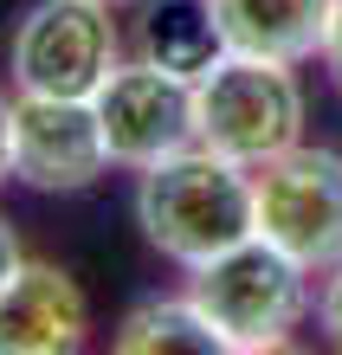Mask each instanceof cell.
Listing matches in <instances>:
<instances>
[{"label":"cell","mask_w":342,"mask_h":355,"mask_svg":"<svg viewBox=\"0 0 342 355\" xmlns=\"http://www.w3.org/2000/svg\"><path fill=\"white\" fill-rule=\"evenodd\" d=\"M142 52L155 65L181 71V78H200L226 58V39H220V19H213V0H148V19H142Z\"/></svg>","instance_id":"10"},{"label":"cell","mask_w":342,"mask_h":355,"mask_svg":"<svg viewBox=\"0 0 342 355\" xmlns=\"http://www.w3.org/2000/svg\"><path fill=\"white\" fill-rule=\"evenodd\" d=\"M310 278L316 271H304L291 252L252 233L187 271V297L200 304L226 355H265V349H284L291 329L310 317Z\"/></svg>","instance_id":"2"},{"label":"cell","mask_w":342,"mask_h":355,"mask_svg":"<svg viewBox=\"0 0 342 355\" xmlns=\"http://www.w3.org/2000/svg\"><path fill=\"white\" fill-rule=\"evenodd\" d=\"M323 65H330V85L342 91V0H336V13H330V33H323Z\"/></svg>","instance_id":"13"},{"label":"cell","mask_w":342,"mask_h":355,"mask_svg":"<svg viewBox=\"0 0 342 355\" xmlns=\"http://www.w3.org/2000/svg\"><path fill=\"white\" fill-rule=\"evenodd\" d=\"M330 13L336 0H213L226 52H259V58H284V65H304L323 52Z\"/></svg>","instance_id":"9"},{"label":"cell","mask_w":342,"mask_h":355,"mask_svg":"<svg viewBox=\"0 0 342 355\" xmlns=\"http://www.w3.org/2000/svg\"><path fill=\"white\" fill-rule=\"evenodd\" d=\"M252 233L291 252L304 271L342 265V155L336 149H277L252 168Z\"/></svg>","instance_id":"4"},{"label":"cell","mask_w":342,"mask_h":355,"mask_svg":"<svg viewBox=\"0 0 342 355\" xmlns=\"http://www.w3.org/2000/svg\"><path fill=\"white\" fill-rule=\"evenodd\" d=\"M103 7H130V0H103Z\"/></svg>","instance_id":"16"},{"label":"cell","mask_w":342,"mask_h":355,"mask_svg":"<svg viewBox=\"0 0 342 355\" xmlns=\"http://www.w3.org/2000/svg\"><path fill=\"white\" fill-rule=\"evenodd\" d=\"M316 329H323V343L342 349V265H330L323 291H316Z\"/></svg>","instance_id":"12"},{"label":"cell","mask_w":342,"mask_h":355,"mask_svg":"<svg viewBox=\"0 0 342 355\" xmlns=\"http://www.w3.org/2000/svg\"><path fill=\"white\" fill-rule=\"evenodd\" d=\"M91 310L71 271L58 265H19L0 291V355H71L84 349Z\"/></svg>","instance_id":"8"},{"label":"cell","mask_w":342,"mask_h":355,"mask_svg":"<svg viewBox=\"0 0 342 355\" xmlns=\"http://www.w3.org/2000/svg\"><path fill=\"white\" fill-rule=\"evenodd\" d=\"M110 343L123 355H226L194 297H148V304H136L130 317L117 323Z\"/></svg>","instance_id":"11"},{"label":"cell","mask_w":342,"mask_h":355,"mask_svg":"<svg viewBox=\"0 0 342 355\" xmlns=\"http://www.w3.org/2000/svg\"><path fill=\"white\" fill-rule=\"evenodd\" d=\"M136 175H142L136 226L162 259L194 271L207 259H220L226 245L252 239V168L246 162L207 149V142H187V149L148 162Z\"/></svg>","instance_id":"1"},{"label":"cell","mask_w":342,"mask_h":355,"mask_svg":"<svg viewBox=\"0 0 342 355\" xmlns=\"http://www.w3.org/2000/svg\"><path fill=\"white\" fill-rule=\"evenodd\" d=\"M103 168H110V142L91 97H13V181L39 194H84Z\"/></svg>","instance_id":"7"},{"label":"cell","mask_w":342,"mask_h":355,"mask_svg":"<svg viewBox=\"0 0 342 355\" xmlns=\"http://www.w3.org/2000/svg\"><path fill=\"white\" fill-rule=\"evenodd\" d=\"M297 136H304L297 65L259 58V52H226L213 71L194 78V142L259 168L277 149H291Z\"/></svg>","instance_id":"3"},{"label":"cell","mask_w":342,"mask_h":355,"mask_svg":"<svg viewBox=\"0 0 342 355\" xmlns=\"http://www.w3.org/2000/svg\"><path fill=\"white\" fill-rule=\"evenodd\" d=\"M117 19L103 0H39L13 33V85L39 97H97L117 58Z\"/></svg>","instance_id":"5"},{"label":"cell","mask_w":342,"mask_h":355,"mask_svg":"<svg viewBox=\"0 0 342 355\" xmlns=\"http://www.w3.org/2000/svg\"><path fill=\"white\" fill-rule=\"evenodd\" d=\"M19 265H26V252H19V239H13V226L0 220V291H7V278H13Z\"/></svg>","instance_id":"15"},{"label":"cell","mask_w":342,"mask_h":355,"mask_svg":"<svg viewBox=\"0 0 342 355\" xmlns=\"http://www.w3.org/2000/svg\"><path fill=\"white\" fill-rule=\"evenodd\" d=\"M91 103L103 123V142H110V162H123V168H148V162L194 142V78L168 71L155 58L117 65Z\"/></svg>","instance_id":"6"},{"label":"cell","mask_w":342,"mask_h":355,"mask_svg":"<svg viewBox=\"0 0 342 355\" xmlns=\"http://www.w3.org/2000/svg\"><path fill=\"white\" fill-rule=\"evenodd\" d=\"M13 181V103L0 97V187Z\"/></svg>","instance_id":"14"}]
</instances>
